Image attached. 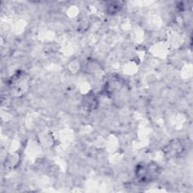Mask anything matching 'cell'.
<instances>
[{
  "label": "cell",
  "mask_w": 193,
  "mask_h": 193,
  "mask_svg": "<svg viewBox=\"0 0 193 193\" xmlns=\"http://www.w3.org/2000/svg\"><path fill=\"white\" fill-rule=\"evenodd\" d=\"M120 6L122 5H121V3L118 2H111L109 3V5L107 6L108 12L115 13L120 9Z\"/></svg>",
  "instance_id": "obj_1"
}]
</instances>
